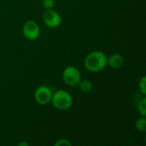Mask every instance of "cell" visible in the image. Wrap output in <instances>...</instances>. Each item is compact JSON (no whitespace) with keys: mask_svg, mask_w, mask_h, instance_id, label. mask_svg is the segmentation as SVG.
I'll return each instance as SVG.
<instances>
[{"mask_svg":"<svg viewBox=\"0 0 146 146\" xmlns=\"http://www.w3.org/2000/svg\"><path fill=\"white\" fill-rule=\"evenodd\" d=\"M125 59L119 53H114L107 58V65L112 68H120L124 65Z\"/></svg>","mask_w":146,"mask_h":146,"instance_id":"cell-7","label":"cell"},{"mask_svg":"<svg viewBox=\"0 0 146 146\" xmlns=\"http://www.w3.org/2000/svg\"><path fill=\"white\" fill-rule=\"evenodd\" d=\"M108 56L101 50H94L90 52L84 60L86 68L92 73L102 71L107 66Z\"/></svg>","mask_w":146,"mask_h":146,"instance_id":"cell-1","label":"cell"},{"mask_svg":"<svg viewBox=\"0 0 146 146\" xmlns=\"http://www.w3.org/2000/svg\"><path fill=\"white\" fill-rule=\"evenodd\" d=\"M139 88L140 90V92L145 95L146 94V77L145 76H143L140 80H139Z\"/></svg>","mask_w":146,"mask_h":146,"instance_id":"cell-11","label":"cell"},{"mask_svg":"<svg viewBox=\"0 0 146 146\" xmlns=\"http://www.w3.org/2000/svg\"><path fill=\"white\" fill-rule=\"evenodd\" d=\"M52 92L46 86H38L34 92V100L39 105H46L50 103L52 98Z\"/></svg>","mask_w":146,"mask_h":146,"instance_id":"cell-6","label":"cell"},{"mask_svg":"<svg viewBox=\"0 0 146 146\" xmlns=\"http://www.w3.org/2000/svg\"><path fill=\"white\" fill-rule=\"evenodd\" d=\"M71 142L70 141H68V139H59V140H57L56 143H55V146H71Z\"/></svg>","mask_w":146,"mask_h":146,"instance_id":"cell-13","label":"cell"},{"mask_svg":"<svg viewBox=\"0 0 146 146\" xmlns=\"http://www.w3.org/2000/svg\"><path fill=\"white\" fill-rule=\"evenodd\" d=\"M138 111L142 116L146 115V98H143L138 104Z\"/></svg>","mask_w":146,"mask_h":146,"instance_id":"cell-10","label":"cell"},{"mask_svg":"<svg viewBox=\"0 0 146 146\" xmlns=\"http://www.w3.org/2000/svg\"><path fill=\"white\" fill-rule=\"evenodd\" d=\"M135 128L141 133H145L146 131V119L145 116H142L135 121Z\"/></svg>","mask_w":146,"mask_h":146,"instance_id":"cell-9","label":"cell"},{"mask_svg":"<svg viewBox=\"0 0 146 146\" xmlns=\"http://www.w3.org/2000/svg\"><path fill=\"white\" fill-rule=\"evenodd\" d=\"M79 87H80V90L84 92V93H88L90 92L92 90V81L88 80H80V83H79Z\"/></svg>","mask_w":146,"mask_h":146,"instance_id":"cell-8","label":"cell"},{"mask_svg":"<svg viewBox=\"0 0 146 146\" xmlns=\"http://www.w3.org/2000/svg\"><path fill=\"white\" fill-rule=\"evenodd\" d=\"M42 5L45 9H53L55 6V0H42Z\"/></svg>","mask_w":146,"mask_h":146,"instance_id":"cell-12","label":"cell"},{"mask_svg":"<svg viewBox=\"0 0 146 146\" xmlns=\"http://www.w3.org/2000/svg\"><path fill=\"white\" fill-rule=\"evenodd\" d=\"M22 33L27 39L30 41H34L38 39L40 35L39 26L35 21L28 20L24 23L22 27Z\"/></svg>","mask_w":146,"mask_h":146,"instance_id":"cell-4","label":"cell"},{"mask_svg":"<svg viewBox=\"0 0 146 146\" xmlns=\"http://www.w3.org/2000/svg\"><path fill=\"white\" fill-rule=\"evenodd\" d=\"M62 79L66 85L70 87H75L81 80V74L76 67L68 66L62 72Z\"/></svg>","mask_w":146,"mask_h":146,"instance_id":"cell-3","label":"cell"},{"mask_svg":"<svg viewBox=\"0 0 146 146\" xmlns=\"http://www.w3.org/2000/svg\"><path fill=\"white\" fill-rule=\"evenodd\" d=\"M44 23L50 28H56L61 25L62 17L60 14L53 9H45L42 15Z\"/></svg>","mask_w":146,"mask_h":146,"instance_id":"cell-5","label":"cell"},{"mask_svg":"<svg viewBox=\"0 0 146 146\" xmlns=\"http://www.w3.org/2000/svg\"><path fill=\"white\" fill-rule=\"evenodd\" d=\"M50 102L56 109L60 110H67L73 105V97L65 90H58L52 94Z\"/></svg>","mask_w":146,"mask_h":146,"instance_id":"cell-2","label":"cell"},{"mask_svg":"<svg viewBox=\"0 0 146 146\" xmlns=\"http://www.w3.org/2000/svg\"><path fill=\"white\" fill-rule=\"evenodd\" d=\"M18 146H28V143L21 141V142L18 143Z\"/></svg>","mask_w":146,"mask_h":146,"instance_id":"cell-14","label":"cell"}]
</instances>
